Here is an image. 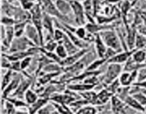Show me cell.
<instances>
[{
  "label": "cell",
  "mask_w": 146,
  "mask_h": 114,
  "mask_svg": "<svg viewBox=\"0 0 146 114\" xmlns=\"http://www.w3.org/2000/svg\"><path fill=\"white\" fill-rule=\"evenodd\" d=\"M99 34L107 46L114 49L117 53L123 51L124 48L122 46L120 36L113 28L101 31Z\"/></svg>",
  "instance_id": "6da1fadb"
},
{
  "label": "cell",
  "mask_w": 146,
  "mask_h": 114,
  "mask_svg": "<svg viewBox=\"0 0 146 114\" xmlns=\"http://www.w3.org/2000/svg\"><path fill=\"white\" fill-rule=\"evenodd\" d=\"M31 15V21H32L33 25L36 28L39 33L40 38H41V46H44V34H43V14L41 12L42 9L40 4H34V7L29 10Z\"/></svg>",
  "instance_id": "7a4b0ae2"
},
{
  "label": "cell",
  "mask_w": 146,
  "mask_h": 114,
  "mask_svg": "<svg viewBox=\"0 0 146 114\" xmlns=\"http://www.w3.org/2000/svg\"><path fill=\"white\" fill-rule=\"evenodd\" d=\"M123 71V69L121 64H114V63L108 64L106 72L103 76L102 81L101 82L102 83L103 85H104V87H106L107 85L111 84L113 81L119 78Z\"/></svg>",
  "instance_id": "3957f363"
},
{
  "label": "cell",
  "mask_w": 146,
  "mask_h": 114,
  "mask_svg": "<svg viewBox=\"0 0 146 114\" xmlns=\"http://www.w3.org/2000/svg\"><path fill=\"white\" fill-rule=\"evenodd\" d=\"M40 5H41V9L46 14H48L50 16L58 18L62 21L66 22H71V20L68 18L67 16H64L58 11L57 9L56 4H54L52 0H41L40 1Z\"/></svg>",
  "instance_id": "277c9868"
},
{
  "label": "cell",
  "mask_w": 146,
  "mask_h": 114,
  "mask_svg": "<svg viewBox=\"0 0 146 114\" xmlns=\"http://www.w3.org/2000/svg\"><path fill=\"white\" fill-rule=\"evenodd\" d=\"M35 46L36 45L27 36L16 37L10 44L9 51V54H11V53L17 52V51H27L31 47Z\"/></svg>",
  "instance_id": "5b68a950"
},
{
  "label": "cell",
  "mask_w": 146,
  "mask_h": 114,
  "mask_svg": "<svg viewBox=\"0 0 146 114\" xmlns=\"http://www.w3.org/2000/svg\"><path fill=\"white\" fill-rule=\"evenodd\" d=\"M72 11L75 15V21L78 26L86 25V12L84 5L77 0H70Z\"/></svg>",
  "instance_id": "8992f818"
},
{
  "label": "cell",
  "mask_w": 146,
  "mask_h": 114,
  "mask_svg": "<svg viewBox=\"0 0 146 114\" xmlns=\"http://www.w3.org/2000/svg\"><path fill=\"white\" fill-rule=\"evenodd\" d=\"M111 112L114 113H128L133 111L131 109L133 108L127 105L122 99L117 95L114 94L111 98Z\"/></svg>",
  "instance_id": "52a82bcc"
},
{
  "label": "cell",
  "mask_w": 146,
  "mask_h": 114,
  "mask_svg": "<svg viewBox=\"0 0 146 114\" xmlns=\"http://www.w3.org/2000/svg\"><path fill=\"white\" fill-rule=\"evenodd\" d=\"M88 51V48L80 49L79 51H77L75 54H71V55H68L66 58H65L64 59H62L61 62L60 63V65H61L63 68L70 66L73 65V64H74L75 63H76L78 60L81 59V58H82L83 56H84V54H86Z\"/></svg>",
  "instance_id": "ba28073f"
},
{
  "label": "cell",
  "mask_w": 146,
  "mask_h": 114,
  "mask_svg": "<svg viewBox=\"0 0 146 114\" xmlns=\"http://www.w3.org/2000/svg\"><path fill=\"white\" fill-rule=\"evenodd\" d=\"M138 71H123L119 76V81L122 86H130L137 81Z\"/></svg>",
  "instance_id": "9c48e42d"
},
{
  "label": "cell",
  "mask_w": 146,
  "mask_h": 114,
  "mask_svg": "<svg viewBox=\"0 0 146 114\" xmlns=\"http://www.w3.org/2000/svg\"><path fill=\"white\" fill-rule=\"evenodd\" d=\"M135 51V48L132 50H126V51H123L121 52L117 53L115 55L110 58L108 59L107 63L108 64H111V63H114V64H122L126 62L128 60V58L132 56L134 51Z\"/></svg>",
  "instance_id": "30bf717a"
},
{
  "label": "cell",
  "mask_w": 146,
  "mask_h": 114,
  "mask_svg": "<svg viewBox=\"0 0 146 114\" xmlns=\"http://www.w3.org/2000/svg\"><path fill=\"white\" fill-rule=\"evenodd\" d=\"M31 82H32V80L29 76H27V78H24V79H21L18 88L10 96L16 97V98L22 99L24 97L26 91L29 89V86L31 85Z\"/></svg>",
  "instance_id": "8fae6325"
},
{
  "label": "cell",
  "mask_w": 146,
  "mask_h": 114,
  "mask_svg": "<svg viewBox=\"0 0 146 114\" xmlns=\"http://www.w3.org/2000/svg\"><path fill=\"white\" fill-rule=\"evenodd\" d=\"M21 79V76H20L19 74H14L12 81L2 91V98H7L9 95H11L18 88Z\"/></svg>",
  "instance_id": "7c38bea8"
},
{
  "label": "cell",
  "mask_w": 146,
  "mask_h": 114,
  "mask_svg": "<svg viewBox=\"0 0 146 114\" xmlns=\"http://www.w3.org/2000/svg\"><path fill=\"white\" fill-rule=\"evenodd\" d=\"M115 26L113 24H99V23H88L85 25V28H86L87 31L92 34H96L100 33L102 31L105 30L111 29L113 28Z\"/></svg>",
  "instance_id": "4fadbf2b"
},
{
  "label": "cell",
  "mask_w": 146,
  "mask_h": 114,
  "mask_svg": "<svg viewBox=\"0 0 146 114\" xmlns=\"http://www.w3.org/2000/svg\"><path fill=\"white\" fill-rule=\"evenodd\" d=\"M114 95L113 93L108 91L106 88H102L100 91V92L97 93L95 103H94V105H105L108 103L111 98V97Z\"/></svg>",
  "instance_id": "5bb4252c"
},
{
  "label": "cell",
  "mask_w": 146,
  "mask_h": 114,
  "mask_svg": "<svg viewBox=\"0 0 146 114\" xmlns=\"http://www.w3.org/2000/svg\"><path fill=\"white\" fill-rule=\"evenodd\" d=\"M25 33L27 36L31 41H32L36 45L38 46H41V38H40L39 33H38V30L36 29V28L34 25L27 24V27H26Z\"/></svg>",
  "instance_id": "9a60e30c"
},
{
  "label": "cell",
  "mask_w": 146,
  "mask_h": 114,
  "mask_svg": "<svg viewBox=\"0 0 146 114\" xmlns=\"http://www.w3.org/2000/svg\"><path fill=\"white\" fill-rule=\"evenodd\" d=\"M95 35L96 37L95 41H94V44H95L94 48H95L97 54H98V58H104L107 49H108V46L104 42L101 36H100L99 33L96 34Z\"/></svg>",
  "instance_id": "2e32d148"
},
{
  "label": "cell",
  "mask_w": 146,
  "mask_h": 114,
  "mask_svg": "<svg viewBox=\"0 0 146 114\" xmlns=\"http://www.w3.org/2000/svg\"><path fill=\"white\" fill-rule=\"evenodd\" d=\"M122 100L127 104V105H129L130 107L133 108V109L138 111V112L145 113V107H144L143 105H141V104L138 102V100H137L133 95H131V93L127 94Z\"/></svg>",
  "instance_id": "e0dca14e"
},
{
  "label": "cell",
  "mask_w": 146,
  "mask_h": 114,
  "mask_svg": "<svg viewBox=\"0 0 146 114\" xmlns=\"http://www.w3.org/2000/svg\"><path fill=\"white\" fill-rule=\"evenodd\" d=\"M58 43H61V44H62L63 45L65 46L68 55H71V54H75V53H76L77 51H78L81 49V48H79L78 46H76L74 44V43L70 39L69 37L66 35V33L64 34V37H63L62 39H61V41H58Z\"/></svg>",
  "instance_id": "ac0fdd59"
},
{
  "label": "cell",
  "mask_w": 146,
  "mask_h": 114,
  "mask_svg": "<svg viewBox=\"0 0 146 114\" xmlns=\"http://www.w3.org/2000/svg\"><path fill=\"white\" fill-rule=\"evenodd\" d=\"M43 28H45L48 33V36L54 38V27H53V19L51 16L43 13Z\"/></svg>",
  "instance_id": "d6986e66"
},
{
  "label": "cell",
  "mask_w": 146,
  "mask_h": 114,
  "mask_svg": "<svg viewBox=\"0 0 146 114\" xmlns=\"http://www.w3.org/2000/svg\"><path fill=\"white\" fill-rule=\"evenodd\" d=\"M49 99L46 98H43L41 97V98H38L37 101L34 103L31 104L28 106V112L30 113H37L43 106L48 103Z\"/></svg>",
  "instance_id": "ffe728a7"
},
{
  "label": "cell",
  "mask_w": 146,
  "mask_h": 114,
  "mask_svg": "<svg viewBox=\"0 0 146 114\" xmlns=\"http://www.w3.org/2000/svg\"><path fill=\"white\" fill-rule=\"evenodd\" d=\"M96 85H92V84H88L83 83V84H68L66 85V88L70 90L76 91V92H84L86 91H89V90H93L95 87Z\"/></svg>",
  "instance_id": "44dd1931"
},
{
  "label": "cell",
  "mask_w": 146,
  "mask_h": 114,
  "mask_svg": "<svg viewBox=\"0 0 146 114\" xmlns=\"http://www.w3.org/2000/svg\"><path fill=\"white\" fill-rule=\"evenodd\" d=\"M125 64L123 68V71H129V72H131V71H138L141 68H143V67L146 66V63H144V64H138V63H136L133 59V58L131 56L128 58V60Z\"/></svg>",
  "instance_id": "7402d4cb"
},
{
  "label": "cell",
  "mask_w": 146,
  "mask_h": 114,
  "mask_svg": "<svg viewBox=\"0 0 146 114\" xmlns=\"http://www.w3.org/2000/svg\"><path fill=\"white\" fill-rule=\"evenodd\" d=\"M56 6L58 11L64 16H67V14H69L72 11L70 1L68 2L66 0H56Z\"/></svg>",
  "instance_id": "603a6c76"
},
{
  "label": "cell",
  "mask_w": 146,
  "mask_h": 114,
  "mask_svg": "<svg viewBox=\"0 0 146 114\" xmlns=\"http://www.w3.org/2000/svg\"><path fill=\"white\" fill-rule=\"evenodd\" d=\"M131 57L138 64H144L146 63V51L143 49H136L132 54Z\"/></svg>",
  "instance_id": "cb8c5ba5"
},
{
  "label": "cell",
  "mask_w": 146,
  "mask_h": 114,
  "mask_svg": "<svg viewBox=\"0 0 146 114\" xmlns=\"http://www.w3.org/2000/svg\"><path fill=\"white\" fill-rule=\"evenodd\" d=\"M146 46V35L140 32H137L135 36V48L143 49Z\"/></svg>",
  "instance_id": "d4e9b609"
},
{
  "label": "cell",
  "mask_w": 146,
  "mask_h": 114,
  "mask_svg": "<svg viewBox=\"0 0 146 114\" xmlns=\"http://www.w3.org/2000/svg\"><path fill=\"white\" fill-rule=\"evenodd\" d=\"M61 72H52V73H46L44 74H42L39 76L38 80V82L39 84V85H44V84H46L47 83L49 82L53 78L56 77V76H58V74H60Z\"/></svg>",
  "instance_id": "484cf974"
},
{
  "label": "cell",
  "mask_w": 146,
  "mask_h": 114,
  "mask_svg": "<svg viewBox=\"0 0 146 114\" xmlns=\"http://www.w3.org/2000/svg\"><path fill=\"white\" fill-rule=\"evenodd\" d=\"M79 93L81 95V97H82V98H84L87 101H88L90 104L94 105V103H95L96 98L97 95L96 92H95L94 91L89 90V91H84V92H81Z\"/></svg>",
  "instance_id": "4316f807"
},
{
  "label": "cell",
  "mask_w": 146,
  "mask_h": 114,
  "mask_svg": "<svg viewBox=\"0 0 146 114\" xmlns=\"http://www.w3.org/2000/svg\"><path fill=\"white\" fill-rule=\"evenodd\" d=\"M108 60L106 58H99L98 59H96L91 63V64L88 65L86 71H98V68L101 67V65L104 64L105 62H107Z\"/></svg>",
  "instance_id": "83f0119b"
},
{
  "label": "cell",
  "mask_w": 146,
  "mask_h": 114,
  "mask_svg": "<svg viewBox=\"0 0 146 114\" xmlns=\"http://www.w3.org/2000/svg\"><path fill=\"white\" fill-rule=\"evenodd\" d=\"M24 99H25V101L28 103L29 105L34 103L38 99L37 93L35 91H32L31 89H28L26 91L25 95H24Z\"/></svg>",
  "instance_id": "f1b7e54d"
},
{
  "label": "cell",
  "mask_w": 146,
  "mask_h": 114,
  "mask_svg": "<svg viewBox=\"0 0 146 114\" xmlns=\"http://www.w3.org/2000/svg\"><path fill=\"white\" fill-rule=\"evenodd\" d=\"M13 77H14V71L11 69H8L7 72H5L4 76L2 77V81H1V85H2V91L11 83L12 81Z\"/></svg>",
  "instance_id": "f546056e"
},
{
  "label": "cell",
  "mask_w": 146,
  "mask_h": 114,
  "mask_svg": "<svg viewBox=\"0 0 146 114\" xmlns=\"http://www.w3.org/2000/svg\"><path fill=\"white\" fill-rule=\"evenodd\" d=\"M28 21L24 22H18L14 24V31H15V37L22 36L23 34L25 32Z\"/></svg>",
  "instance_id": "4dcf8cb0"
},
{
  "label": "cell",
  "mask_w": 146,
  "mask_h": 114,
  "mask_svg": "<svg viewBox=\"0 0 146 114\" xmlns=\"http://www.w3.org/2000/svg\"><path fill=\"white\" fill-rule=\"evenodd\" d=\"M58 44V41H56L54 38H51V39L46 41V44H44L42 47L44 49L46 50V51H56V48Z\"/></svg>",
  "instance_id": "1f68e13d"
},
{
  "label": "cell",
  "mask_w": 146,
  "mask_h": 114,
  "mask_svg": "<svg viewBox=\"0 0 146 114\" xmlns=\"http://www.w3.org/2000/svg\"><path fill=\"white\" fill-rule=\"evenodd\" d=\"M55 52L56 53L57 55H58V56H59V58H61V59H64V58H66L68 56V52H67L65 46H64L62 44H61V43H58V46H57L56 48Z\"/></svg>",
  "instance_id": "d6a6232c"
},
{
  "label": "cell",
  "mask_w": 146,
  "mask_h": 114,
  "mask_svg": "<svg viewBox=\"0 0 146 114\" xmlns=\"http://www.w3.org/2000/svg\"><path fill=\"white\" fill-rule=\"evenodd\" d=\"M97 112H98L97 108H95L94 105H88V104L84 105L76 111L77 113H96Z\"/></svg>",
  "instance_id": "836d02e7"
},
{
  "label": "cell",
  "mask_w": 146,
  "mask_h": 114,
  "mask_svg": "<svg viewBox=\"0 0 146 114\" xmlns=\"http://www.w3.org/2000/svg\"><path fill=\"white\" fill-rule=\"evenodd\" d=\"M131 95H133L137 100H138V102L141 104L142 105H143L144 107L146 105V94L143 93L142 91L140 89L139 91L133 94H131Z\"/></svg>",
  "instance_id": "e575fe53"
},
{
  "label": "cell",
  "mask_w": 146,
  "mask_h": 114,
  "mask_svg": "<svg viewBox=\"0 0 146 114\" xmlns=\"http://www.w3.org/2000/svg\"><path fill=\"white\" fill-rule=\"evenodd\" d=\"M76 34V35L78 37H79L80 38H81V39H84V40H86V36L87 35H88V31H87L86 28H85V27H83L82 26H80L79 27H78V28H76V29L75 32H74Z\"/></svg>",
  "instance_id": "d590c367"
},
{
  "label": "cell",
  "mask_w": 146,
  "mask_h": 114,
  "mask_svg": "<svg viewBox=\"0 0 146 114\" xmlns=\"http://www.w3.org/2000/svg\"><path fill=\"white\" fill-rule=\"evenodd\" d=\"M17 24V21H16L14 19H13V17H2L1 18V24L4 25L5 27L7 26H14V24Z\"/></svg>",
  "instance_id": "8d00e7d4"
},
{
  "label": "cell",
  "mask_w": 146,
  "mask_h": 114,
  "mask_svg": "<svg viewBox=\"0 0 146 114\" xmlns=\"http://www.w3.org/2000/svg\"><path fill=\"white\" fill-rule=\"evenodd\" d=\"M22 6L23 9L25 10H30L34 6V3L32 0H19Z\"/></svg>",
  "instance_id": "74e56055"
},
{
  "label": "cell",
  "mask_w": 146,
  "mask_h": 114,
  "mask_svg": "<svg viewBox=\"0 0 146 114\" xmlns=\"http://www.w3.org/2000/svg\"><path fill=\"white\" fill-rule=\"evenodd\" d=\"M146 80V66L138 70V78L136 82H142Z\"/></svg>",
  "instance_id": "f35d334b"
},
{
  "label": "cell",
  "mask_w": 146,
  "mask_h": 114,
  "mask_svg": "<svg viewBox=\"0 0 146 114\" xmlns=\"http://www.w3.org/2000/svg\"><path fill=\"white\" fill-rule=\"evenodd\" d=\"M31 60H32V58H31V56L25 57L22 60H21V68L22 71H24V70H25L26 68L29 66V65L31 64Z\"/></svg>",
  "instance_id": "ab89813d"
},
{
  "label": "cell",
  "mask_w": 146,
  "mask_h": 114,
  "mask_svg": "<svg viewBox=\"0 0 146 114\" xmlns=\"http://www.w3.org/2000/svg\"><path fill=\"white\" fill-rule=\"evenodd\" d=\"M64 34H65V33H64V31H63L62 29L58 28L57 29H56L55 31H54V38L56 41L58 42V41H61V39H62L63 37H64Z\"/></svg>",
  "instance_id": "60d3db41"
},
{
  "label": "cell",
  "mask_w": 146,
  "mask_h": 114,
  "mask_svg": "<svg viewBox=\"0 0 146 114\" xmlns=\"http://www.w3.org/2000/svg\"><path fill=\"white\" fill-rule=\"evenodd\" d=\"M133 85H138V86L141 87V88H143L146 89V80L144 81H142V82H135V83H134Z\"/></svg>",
  "instance_id": "b9f144b4"
},
{
  "label": "cell",
  "mask_w": 146,
  "mask_h": 114,
  "mask_svg": "<svg viewBox=\"0 0 146 114\" xmlns=\"http://www.w3.org/2000/svg\"><path fill=\"white\" fill-rule=\"evenodd\" d=\"M138 14H139L140 16H141V19H143V21L144 22L145 25H146V10H145V11H141V12L138 13Z\"/></svg>",
  "instance_id": "7bdbcfd3"
},
{
  "label": "cell",
  "mask_w": 146,
  "mask_h": 114,
  "mask_svg": "<svg viewBox=\"0 0 146 114\" xmlns=\"http://www.w3.org/2000/svg\"><path fill=\"white\" fill-rule=\"evenodd\" d=\"M7 1H9V2H10V3H11V1H13V0H7Z\"/></svg>",
  "instance_id": "ee69618b"
},
{
  "label": "cell",
  "mask_w": 146,
  "mask_h": 114,
  "mask_svg": "<svg viewBox=\"0 0 146 114\" xmlns=\"http://www.w3.org/2000/svg\"><path fill=\"white\" fill-rule=\"evenodd\" d=\"M128 1H131V2H133V1L134 0H128Z\"/></svg>",
  "instance_id": "f6af8a7d"
},
{
  "label": "cell",
  "mask_w": 146,
  "mask_h": 114,
  "mask_svg": "<svg viewBox=\"0 0 146 114\" xmlns=\"http://www.w3.org/2000/svg\"><path fill=\"white\" fill-rule=\"evenodd\" d=\"M145 113H146V105L145 106Z\"/></svg>",
  "instance_id": "bcb514c9"
},
{
  "label": "cell",
  "mask_w": 146,
  "mask_h": 114,
  "mask_svg": "<svg viewBox=\"0 0 146 114\" xmlns=\"http://www.w3.org/2000/svg\"><path fill=\"white\" fill-rule=\"evenodd\" d=\"M77 1H80V0H77Z\"/></svg>",
  "instance_id": "7dc6e473"
}]
</instances>
